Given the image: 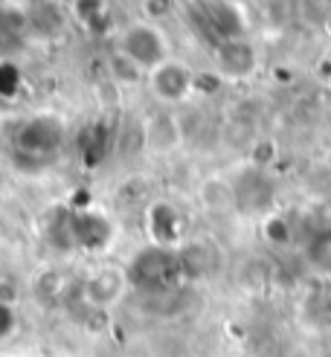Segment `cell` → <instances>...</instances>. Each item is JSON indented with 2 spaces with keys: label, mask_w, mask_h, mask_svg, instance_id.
<instances>
[{
  "label": "cell",
  "mask_w": 331,
  "mask_h": 357,
  "mask_svg": "<svg viewBox=\"0 0 331 357\" xmlns=\"http://www.w3.org/2000/svg\"><path fill=\"white\" fill-rule=\"evenodd\" d=\"M116 50L122 52V56H128L139 70H146V76L157 64H163L166 59H171V47H169L166 32L154 21L128 24L125 29L119 32Z\"/></svg>",
  "instance_id": "1"
},
{
  "label": "cell",
  "mask_w": 331,
  "mask_h": 357,
  "mask_svg": "<svg viewBox=\"0 0 331 357\" xmlns=\"http://www.w3.org/2000/svg\"><path fill=\"white\" fill-rule=\"evenodd\" d=\"M64 119L56 114H38L21 122V128L15 134V149L21 157L29 160H47L64 146Z\"/></svg>",
  "instance_id": "2"
},
{
  "label": "cell",
  "mask_w": 331,
  "mask_h": 357,
  "mask_svg": "<svg viewBox=\"0 0 331 357\" xmlns=\"http://www.w3.org/2000/svg\"><path fill=\"white\" fill-rule=\"evenodd\" d=\"M131 288V276L119 264H102L82 282V302L91 311H111L125 299Z\"/></svg>",
  "instance_id": "3"
},
{
  "label": "cell",
  "mask_w": 331,
  "mask_h": 357,
  "mask_svg": "<svg viewBox=\"0 0 331 357\" xmlns=\"http://www.w3.org/2000/svg\"><path fill=\"white\" fill-rule=\"evenodd\" d=\"M148 93L163 105V108H178L192 93H195V70L178 59H166L146 76Z\"/></svg>",
  "instance_id": "4"
},
{
  "label": "cell",
  "mask_w": 331,
  "mask_h": 357,
  "mask_svg": "<svg viewBox=\"0 0 331 357\" xmlns=\"http://www.w3.org/2000/svg\"><path fill=\"white\" fill-rule=\"evenodd\" d=\"M213 61H215V73L224 82H244L256 73L259 50L253 47V41L244 38V35L241 38H221L215 44Z\"/></svg>",
  "instance_id": "5"
},
{
  "label": "cell",
  "mask_w": 331,
  "mask_h": 357,
  "mask_svg": "<svg viewBox=\"0 0 331 357\" xmlns=\"http://www.w3.org/2000/svg\"><path fill=\"white\" fill-rule=\"evenodd\" d=\"M143 151L146 154H154V157H166L171 151H178L183 146V125H180V116L174 114L171 108H163V111H154L143 119Z\"/></svg>",
  "instance_id": "6"
},
{
  "label": "cell",
  "mask_w": 331,
  "mask_h": 357,
  "mask_svg": "<svg viewBox=\"0 0 331 357\" xmlns=\"http://www.w3.org/2000/svg\"><path fill=\"white\" fill-rule=\"evenodd\" d=\"M70 241H73V250L102 253L114 241V224L105 212L91 209V206L70 212Z\"/></svg>",
  "instance_id": "7"
},
{
  "label": "cell",
  "mask_w": 331,
  "mask_h": 357,
  "mask_svg": "<svg viewBox=\"0 0 331 357\" xmlns=\"http://www.w3.org/2000/svg\"><path fill=\"white\" fill-rule=\"evenodd\" d=\"M146 233L154 247L178 250L186 236V218L183 212L169 201H154L146 209Z\"/></svg>",
  "instance_id": "8"
},
{
  "label": "cell",
  "mask_w": 331,
  "mask_h": 357,
  "mask_svg": "<svg viewBox=\"0 0 331 357\" xmlns=\"http://www.w3.org/2000/svg\"><path fill=\"white\" fill-rule=\"evenodd\" d=\"M206 15H209V24L215 26V32L221 35V38H241L244 35V17H241L236 3L213 0V3L206 6Z\"/></svg>",
  "instance_id": "9"
},
{
  "label": "cell",
  "mask_w": 331,
  "mask_h": 357,
  "mask_svg": "<svg viewBox=\"0 0 331 357\" xmlns=\"http://www.w3.org/2000/svg\"><path fill=\"white\" fill-rule=\"evenodd\" d=\"M108 76H111V84H116V87H131L137 82H146V70H139L128 56H122L119 50H114V56L108 61Z\"/></svg>",
  "instance_id": "10"
},
{
  "label": "cell",
  "mask_w": 331,
  "mask_h": 357,
  "mask_svg": "<svg viewBox=\"0 0 331 357\" xmlns=\"http://www.w3.org/2000/svg\"><path fill=\"white\" fill-rule=\"evenodd\" d=\"M64 291V276L56 271V267H38V271L32 273V294L44 299V302H56Z\"/></svg>",
  "instance_id": "11"
},
{
  "label": "cell",
  "mask_w": 331,
  "mask_h": 357,
  "mask_svg": "<svg viewBox=\"0 0 331 357\" xmlns=\"http://www.w3.org/2000/svg\"><path fill=\"white\" fill-rule=\"evenodd\" d=\"M73 15L82 26L102 32V26L108 24V3L105 0H73Z\"/></svg>",
  "instance_id": "12"
},
{
  "label": "cell",
  "mask_w": 331,
  "mask_h": 357,
  "mask_svg": "<svg viewBox=\"0 0 331 357\" xmlns=\"http://www.w3.org/2000/svg\"><path fill=\"white\" fill-rule=\"evenodd\" d=\"M308 264H311L317 273L331 276V227L314 236V241H311V247H308Z\"/></svg>",
  "instance_id": "13"
},
{
  "label": "cell",
  "mask_w": 331,
  "mask_h": 357,
  "mask_svg": "<svg viewBox=\"0 0 331 357\" xmlns=\"http://www.w3.org/2000/svg\"><path fill=\"white\" fill-rule=\"evenodd\" d=\"M201 201L213 209H224V206H233L236 204V189L226 186L221 181H206L201 186Z\"/></svg>",
  "instance_id": "14"
},
{
  "label": "cell",
  "mask_w": 331,
  "mask_h": 357,
  "mask_svg": "<svg viewBox=\"0 0 331 357\" xmlns=\"http://www.w3.org/2000/svg\"><path fill=\"white\" fill-rule=\"evenodd\" d=\"M265 238L270 244H288L291 241V227L282 215H270L265 218Z\"/></svg>",
  "instance_id": "15"
},
{
  "label": "cell",
  "mask_w": 331,
  "mask_h": 357,
  "mask_svg": "<svg viewBox=\"0 0 331 357\" xmlns=\"http://www.w3.org/2000/svg\"><path fill=\"white\" fill-rule=\"evenodd\" d=\"M21 87V73L9 61H0V96H15Z\"/></svg>",
  "instance_id": "16"
},
{
  "label": "cell",
  "mask_w": 331,
  "mask_h": 357,
  "mask_svg": "<svg viewBox=\"0 0 331 357\" xmlns=\"http://www.w3.org/2000/svg\"><path fill=\"white\" fill-rule=\"evenodd\" d=\"M146 12H148L151 21H157V17L171 12V0H146Z\"/></svg>",
  "instance_id": "17"
},
{
  "label": "cell",
  "mask_w": 331,
  "mask_h": 357,
  "mask_svg": "<svg viewBox=\"0 0 331 357\" xmlns=\"http://www.w3.org/2000/svg\"><path fill=\"white\" fill-rule=\"evenodd\" d=\"M15 328V317H12V305L0 302V337H6Z\"/></svg>",
  "instance_id": "18"
},
{
  "label": "cell",
  "mask_w": 331,
  "mask_h": 357,
  "mask_svg": "<svg viewBox=\"0 0 331 357\" xmlns=\"http://www.w3.org/2000/svg\"><path fill=\"white\" fill-rule=\"evenodd\" d=\"M320 26H323V32H325V35H328V38H331V12L325 15V21H323Z\"/></svg>",
  "instance_id": "19"
}]
</instances>
